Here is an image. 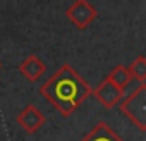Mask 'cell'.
I'll return each instance as SVG.
<instances>
[{
    "label": "cell",
    "instance_id": "1",
    "mask_svg": "<svg viewBox=\"0 0 146 141\" xmlns=\"http://www.w3.org/2000/svg\"><path fill=\"white\" fill-rule=\"evenodd\" d=\"M91 86L69 64L60 65L40 86L41 96L50 102L64 117H70L74 110L91 95Z\"/></svg>",
    "mask_w": 146,
    "mask_h": 141
},
{
    "label": "cell",
    "instance_id": "2",
    "mask_svg": "<svg viewBox=\"0 0 146 141\" xmlns=\"http://www.w3.org/2000/svg\"><path fill=\"white\" fill-rule=\"evenodd\" d=\"M120 112L139 129L146 131V83H141L129 96L120 100Z\"/></svg>",
    "mask_w": 146,
    "mask_h": 141
},
{
    "label": "cell",
    "instance_id": "3",
    "mask_svg": "<svg viewBox=\"0 0 146 141\" xmlns=\"http://www.w3.org/2000/svg\"><path fill=\"white\" fill-rule=\"evenodd\" d=\"M65 16L79 31H84L91 23L96 21L98 11L88 0H76L72 5H69V9L65 11Z\"/></svg>",
    "mask_w": 146,
    "mask_h": 141
},
{
    "label": "cell",
    "instance_id": "4",
    "mask_svg": "<svg viewBox=\"0 0 146 141\" xmlns=\"http://www.w3.org/2000/svg\"><path fill=\"white\" fill-rule=\"evenodd\" d=\"M91 95L105 107V108H113L120 103V100L124 98V90L117 88L108 78L102 79L100 84L96 88L91 90Z\"/></svg>",
    "mask_w": 146,
    "mask_h": 141
},
{
    "label": "cell",
    "instance_id": "5",
    "mask_svg": "<svg viewBox=\"0 0 146 141\" xmlns=\"http://www.w3.org/2000/svg\"><path fill=\"white\" fill-rule=\"evenodd\" d=\"M16 120H17V124L24 129V132H28V134H35V132H38L43 126H45V122H46V117H45V114L38 108V107H35V105H26L21 112H19V115L16 117Z\"/></svg>",
    "mask_w": 146,
    "mask_h": 141
},
{
    "label": "cell",
    "instance_id": "6",
    "mask_svg": "<svg viewBox=\"0 0 146 141\" xmlns=\"http://www.w3.org/2000/svg\"><path fill=\"white\" fill-rule=\"evenodd\" d=\"M46 70V64L36 57V55H28L21 64H19V72L29 81V83H35L38 81Z\"/></svg>",
    "mask_w": 146,
    "mask_h": 141
},
{
    "label": "cell",
    "instance_id": "7",
    "mask_svg": "<svg viewBox=\"0 0 146 141\" xmlns=\"http://www.w3.org/2000/svg\"><path fill=\"white\" fill-rule=\"evenodd\" d=\"M81 141H124V139L105 120H102L95 127H91V131L86 132Z\"/></svg>",
    "mask_w": 146,
    "mask_h": 141
},
{
    "label": "cell",
    "instance_id": "8",
    "mask_svg": "<svg viewBox=\"0 0 146 141\" xmlns=\"http://www.w3.org/2000/svg\"><path fill=\"white\" fill-rule=\"evenodd\" d=\"M107 78H108L117 88H120V90H125V86H127V84L131 83V79H132L125 65H115L110 72H108Z\"/></svg>",
    "mask_w": 146,
    "mask_h": 141
},
{
    "label": "cell",
    "instance_id": "9",
    "mask_svg": "<svg viewBox=\"0 0 146 141\" xmlns=\"http://www.w3.org/2000/svg\"><path fill=\"white\" fill-rule=\"evenodd\" d=\"M127 70H129L132 79H137L139 83H144L146 81V57L139 55L137 59H134L132 64H129Z\"/></svg>",
    "mask_w": 146,
    "mask_h": 141
},
{
    "label": "cell",
    "instance_id": "10",
    "mask_svg": "<svg viewBox=\"0 0 146 141\" xmlns=\"http://www.w3.org/2000/svg\"><path fill=\"white\" fill-rule=\"evenodd\" d=\"M0 69H2V62H0Z\"/></svg>",
    "mask_w": 146,
    "mask_h": 141
}]
</instances>
